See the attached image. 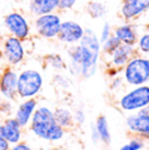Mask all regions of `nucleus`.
Instances as JSON below:
<instances>
[{
	"label": "nucleus",
	"mask_w": 149,
	"mask_h": 150,
	"mask_svg": "<svg viewBox=\"0 0 149 150\" xmlns=\"http://www.w3.org/2000/svg\"><path fill=\"white\" fill-rule=\"evenodd\" d=\"M81 62V77L90 79L98 71L99 59H101V42L92 29H85L84 37L77 43Z\"/></svg>",
	"instance_id": "1"
},
{
	"label": "nucleus",
	"mask_w": 149,
	"mask_h": 150,
	"mask_svg": "<svg viewBox=\"0 0 149 150\" xmlns=\"http://www.w3.org/2000/svg\"><path fill=\"white\" fill-rule=\"evenodd\" d=\"M45 85L43 73L37 68H24L17 76V99L37 98Z\"/></svg>",
	"instance_id": "2"
},
{
	"label": "nucleus",
	"mask_w": 149,
	"mask_h": 150,
	"mask_svg": "<svg viewBox=\"0 0 149 150\" xmlns=\"http://www.w3.org/2000/svg\"><path fill=\"white\" fill-rule=\"evenodd\" d=\"M120 76L130 88L149 83V56L136 54L120 69Z\"/></svg>",
	"instance_id": "3"
},
{
	"label": "nucleus",
	"mask_w": 149,
	"mask_h": 150,
	"mask_svg": "<svg viewBox=\"0 0 149 150\" xmlns=\"http://www.w3.org/2000/svg\"><path fill=\"white\" fill-rule=\"evenodd\" d=\"M149 106V83L139 86H131V89L126 90L118 99V107L123 112L140 111Z\"/></svg>",
	"instance_id": "4"
},
{
	"label": "nucleus",
	"mask_w": 149,
	"mask_h": 150,
	"mask_svg": "<svg viewBox=\"0 0 149 150\" xmlns=\"http://www.w3.org/2000/svg\"><path fill=\"white\" fill-rule=\"evenodd\" d=\"M62 21V14H60L59 11H56V12L35 16L33 20V24H31V28H33L34 33L39 38L53 41V39H56V37H58Z\"/></svg>",
	"instance_id": "5"
},
{
	"label": "nucleus",
	"mask_w": 149,
	"mask_h": 150,
	"mask_svg": "<svg viewBox=\"0 0 149 150\" xmlns=\"http://www.w3.org/2000/svg\"><path fill=\"white\" fill-rule=\"evenodd\" d=\"M55 117H54V110L50 108L48 106H39L35 108L31 120L29 123V131L33 136H35L39 140L46 141L47 134L50 132V129L55 124Z\"/></svg>",
	"instance_id": "6"
},
{
	"label": "nucleus",
	"mask_w": 149,
	"mask_h": 150,
	"mask_svg": "<svg viewBox=\"0 0 149 150\" xmlns=\"http://www.w3.org/2000/svg\"><path fill=\"white\" fill-rule=\"evenodd\" d=\"M3 24H4L8 35L16 37L24 42L30 39L33 28H31V22L25 13L20 12V11H12L4 16Z\"/></svg>",
	"instance_id": "7"
},
{
	"label": "nucleus",
	"mask_w": 149,
	"mask_h": 150,
	"mask_svg": "<svg viewBox=\"0 0 149 150\" xmlns=\"http://www.w3.org/2000/svg\"><path fill=\"white\" fill-rule=\"evenodd\" d=\"M3 55V60L9 67H18L26 59V48L25 42L12 35H7L3 38L1 46H0Z\"/></svg>",
	"instance_id": "8"
},
{
	"label": "nucleus",
	"mask_w": 149,
	"mask_h": 150,
	"mask_svg": "<svg viewBox=\"0 0 149 150\" xmlns=\"http://www.w3.org/2000/svg\"><path fill=\"white\" fill-rule=\"evenodd\" d=\"M126 127L133 136L149 140V108L130 114L126 117Z\"/></svg>",
	"instance_id": "9"
},
{
	"label": "nucleus",
	"mask_w": 149,
	"mask_h": 150,
	"mask_svg": "<svg viewBox=\"0 0 149 150\" xmlns=\"http://www.w3.org/2000/svg\"><path fill=\"white\" fill-rule=\"evenodd\" d=\"M85 28L74 20H63L56 39L67 46L77 45L84 37Z\"/></svg>",
	"instance_id": "10"
},
{
	"label": "nucleus",
	"mask_w": 149,
	"mask_h": 150,
	"mask_svg": "<svg viewBox=\"0 0 149 150\" xmlns=\"http://www.w3.org/2000/svg\"><path fill=\"white\" fill-rule=\"evenodd\" d=\"M17 76L18 71L7 65L0 72V94L7 100H17Z\"/></svg>",
	"instance_id": "11"
},
{
	"label": "nucleus",
	"mask_w": 149,
	"mask_h": 150,
	"mask_svg": "<svg viewBox=\"0 0 149 150\" xmlns=\"http://www.w3.org/2000/svg\"><path fill=\"white\" fill-rule=\"evenodd\" d=\"M119 12L124 21L133 22L149 12V0H122Z\"/></svg>",
	"instance_id": "12"
},
{
	"label": "nucleus",
	"mask_w": 149,
	"mask_h": 150,
	"mask_svg": "<svg viewBox=\"0 0 149 150\" xmlns=\"http://www.w3.org/2000/svg\"><path fill=\"white\" fill-rule=\"evenodd\" d=\"M136 52V48L133 45H124V43H120V46L116 48L115 51H113L110 55L106 56V63H107L109 68H115L120 71L132 56H135Z\"/></svg>",
	"instance_id": "13"
},
{
	"label": "nucleus",
	"mask_w": 149,
	"mask_h": 150,
	"mask_svg": "<svg viewBox=\"0 0 149 150\" xmlns=\"http://www.w3.org/2000/svg\"><path fill=\"white\" fill-rule=\"evenodd\" d=\"M37 107H38V100H37V98L20 99L18 105L15 107V111H13L12 116L20 123V125H21L22 128H28L30 120H31V116H33Z\"/></svg>",
	"instance_id": "14"
},
{
	"label": "nucleus",
	"mask_w": 149,
	"mask_h": 150,
	"mask_svg": "<svg viewBox=\"0 0 149 150\" xmlns=\"http://www.w3.org/2000/svg\"><path fill=\"white\" fill-rule=\"evenodd\" d=\"M24 129L25 128H22L13 116L4 117V120L1 122V137L5 138L11 145H13L22 141Z\"/></svg>",
	"instance_id": "15"
},
{
	"label": "nucleus",
	"mask_w": 149,
	"mask_h": 150,
	"mask_svg": "<svg viewBox=\"0 0 149 150\" xmlns=\"http://www.w3.org/2000/svg\"><path fill=\"white\" fill-rule=\"evenodd\" d=\"M113 34L119 39L120 43H124V45H133L137 41V37H139V31H137V26L133 22L126 21L123 24L118 25L113 29Z\"/></svg>",
	"instance_id": "16"
},
{
	"label": "nucleus",
	"mask_w": 149,
	"mask_h": 150,
	"mask_svg": "<svg viewBox=\"0 0 149 150\" xmlns=\"http://www.w3.org/2000/svg\"><path fill=\"white\" fill-rule=\"evenodd\" d=\"M28 11L33 17L56 12L58 11V0H29Z\"/></svg>",
	"instance_id": "17"
},
{
	"label": "nucleus",
	"mask_w": 149,
	"mask_h": 150,
	"mask_svg": "<svg viewBox=\"0 0 149 150\" xmlns=\"http://www.w3.org/2000/svg\"><path fill=\"white\" fill-rule=\"evenodd\" d=\"M54 117L55 122L59 124L60 127H63L64 129H70L74 125L73 124V115L72 110L65 106H59L54 110Z\"/></svg>",
	"instance_id": "18"
},
{
	"label": "nucleus",
	"mask_w": 149,
	"mask_h": 150,
	"mask_svg": "<svg viewBox=\"0 0 149 150\" xmlns=\"http://www.w3.org/2000/svg\"><path fill=\"white\" fill-rule=\"evenodd\" d=\"M94 128H96L97 133L99 136V141L105 145H110L111 144V131H110V125H109V120L107 117L104 115H99L96 119L94 123Z\"/></svg>",
	"instance_id": "19"
},
{
	"label": "nucleus",
	"mask_w": 149,
	"mask_h": 150,
	"mask_svg": "<svg viewBox=\"0 0 149 150\" xmlns=\"http://www.w3.org/2000/svg\"><path fill=\"white\" fill-rule=\"evenodd\" d=\"M87 11L88 14L92 17L93 20H99L104 18L107 13V7L104 1H99V0H90L87 5Z\"/></svg>",
	"instance_id": "20"
},
{
	"label": "nucleus",
	"mask_w": 149,
	"mask_h": 150,
	"mask_svg": "<svg viewBox=\"0 0 149 150\" xmlns=\"http://www.w3.org/2000/svg\"><path fill=\"white\" fill-rule=\"evenodd\" d=\"M45 64L55 72H64L67 68V62L60 54H48L45 56Z\"/></svg>",
	"instance_id": "21"
},
{
	"label": "nucleus",
	"mask_w": 149,
	"mask_h": 150,
	"mask_svg": "<svg viewBox=\"0 0 149 150\" xmlns=\"http://www.w3.org/2000/svg\"><path fill=\"white\" fill-rule=\"evenodd\" d=\"M135 48H136L137 54L149 56V30L148 29L139 34L137 41L135 43Z\"/></svg>",
	"instance_id": "22"
},
{
	"label": "nucleus",
	"mask_w": 149,
	"mask_h": 150,
	"mask_svg": "<svg viewBox=\"0 0 149 150\" xmlns=\"http://www.w3.org/2000/svg\"><path fill=\"white\" fill-rule=\"evenodd\" d=\"M120 46V42L119 39L116 38L115 35H110L106 41L101 42V51H102V55H105V56H107V55H110L113 51H115L116 48H118Z\"/></svg>",
	"instance_id": "23"
},
{
	"label": "nucleus",
	"mask_w": 149,
	"mask_h": 150,
	"mask_svg": "<svg viewBox=\"0 0 149 150\" xmlns=\"http://www.w3.org/2000/svg\"><path fill=\"white\" fill-rule=\"evenodd\" d=\"M65 136V129L63 128V127H60L58 123L54 124V127L50 129V132H48L47 134V138H46V141L47 142H59V141H62L63 138Z\"/></svg>",
	"instance_id": "24"
},
{
	"label": "nucleus",
	"mask_w": 149,
	"mask_h": 150,
	"mask_svg": "<svg viewBox=\"0 0 149 150\" xmlns=\"http://www.w3.org/2000/svg\"><path fill=\"white\" fill-rule=\"evenodd\" d=\"M53 81L56 85V88L62 89V90H68V89L71 88V85H72L71 79L67 76V74L63 73V72H56V73L54 74Z\"/></svg>",
	"instance_id": "25"
},
{
	"label": "nucleus",
	"mask_w": 149,
	"mask_h": 150,
	"mask_svg": "<svg viewBox=\"0 0 149 150\" xmlns=\"http://www.w3.org/2000/svg\"><path fill=\"white\" fill-rule=\"evenodd\" d=\"M126 148H127V150H143L145 148L144 138L135 136L133 138H131V140L126 144Z\"/></svg>",
	"instance_id": "26"
},
{
	"label": "nucleus",
	"mask_w": 149,
	"mask_h": 150,
	"mask_svg": "<svg viewBox=\"0 0 149 150\" xmlns=\"http://www.w3.org/2000/svg\"><path fill=\"white\" fill-rule=\"evenodd\" d=\"M15 107H16V106H15V100H7V99H4L1 108H0V115H3L4 117L12 116L13 111H15Z\"/></svg>",
	"instance_id": "27"
},
{
	"label": "nucleus",
	"mask_w": 149,
	"mask_h": 150,
	"mask_svg": "<svg viewBox=\"0 0 149 150\" xmlns=\"http://www.w3.org/2000/svg\"><path fill=\"white\" fill-rule=\"evenodd\" d=\"M79 0H58V11L59 12H68L72 11L77 5Z\"/></svg>",
	"instance_id": "28"
},
{
	"label": "nucleus",
	"mask_w": 149,
	"mask_h": 150,
	"mask_svg": "<svg viewBox=\"0 0 149 150\" xmlns=\"http://www.w3.org/2000/svg\"><path fill=\"white\" fill-rule=\"evenodd\" d=\"M72 115H73L74 125H81L87 120V114H85V111L82 108H76L74 111H72Z\"/></svg>",
	"instance_id": "29"
},
{
	"label": "nucleus",
	"mask_w": 149,
	"mask_h": 150,
	"mask_svg": "<svg viewBox=\"0 0 149 150\" xmlns=\"http://www.w3.org/2000/svg\"><path fill=\"white\" fill-rule=\"evenodd\" d=\"M126 83L124 81H123L122 76L120 74H118V76H114L110 79V90L113 91H119L123 89V86H124Z\"/></svg>",
	"instance_id": "30"
},
{
	"label": "nucleus",
	"mask_w": 149,
	"mask_h": 150,
	"mask_svg": "<svg viewBox=\"0 0 149 150\" xmlns=\"http://www.w3.org/2000/svg\"><path fill=\"white\" fill-rule=\"evenodd\" d=\"M110 35H113V26H111L109 22H105L102 25L101 30H99V34H98V38H99V42H104L109 38Z\"/></svg>",
	"instance_id": "31"
},
{
	"label": "nucleus",
	"mask_w": 149,
	"mask_h": 150,
	"mask_svg": "<svg viewBox=\"0 0 149 150\" xmlns=\"http://www.w3.org/2000/svg\"><path fill=\"white\" fill-rule=\"evenodd\" d=\"M9 150H33V148L28 142H25V141H20V142L11 145Z\"/></svg>",
	"instance_id": "32"
},
{
	"label": "nucleus",
	"mask_w": 149,
	"mask_h": 150,
	"mask_svg": "<svg viewBox=\"0 0 149 150\" xmlns=\"http://www.w3.org/2000/svg\"><path fill=\"white\" fill-rule=\"evenodd\" d=\"M9 149H11V144L5 138L0 136V150H9Z\"/></svg>",
	"instance_id": "33"
},
{
	"label": "nucleus",
	"mask_w": 149,
	"mask_h": 150,
	"mask_svg": "<svg viewBox=\"0 0 149 150\" xmlns=\"http://www.w3.org/2000/svg\"><path fill=\"white\" fill-rule=\"evenodd\" d=\"M90 138H92V141H93L94 144H98L99 142V136H98V133H97V131H96V128H94V127H92Z\"/></svg>",
	"instance_id": "34"
},
{
	"label": "nucleus",
	"mask_w": 149,
	"mask_h": 150,
	"mask_svg": "<svg viewBox=\"0 0 149 150\" xmlns=\"http://www.w3.org/2000/svg\"><path fill=\"white\" fill-rule=\"evenodd\" d=\"M3 102H4V98H3L1 94H0V108H1V106H3Z\"/></svg>",
	"instance_id": "35"
},
{
	"label": "nucleus",
	"mask_w": 149,
	"mask_h": 150,
	"mask_svg": "<svg viewBox=\"0 0 149 150\" xmlns=\"http://www.w3.org/2000/svg\"><path fill=\"white\" fill-rule=\"evenodd\" d=\"M119 150H127V148H126V145H123V146H122V148H120Z\"/></svg>",
	"instance_id": "36"
},
{
	"label": "nucleus",
	"mask_w": 149,
	"mask_h": 150,
	"mask_svg": "<svg viewBox=\"0 0 149 150\" xmlns=\"http://www.w3.org/2000/svg\"><path fill=\"white\" fill-rule=\"evenodd\" d=\"M0 136H1V122H0Z\"/></svg>",
	"instance_id": "37"
},
{
	"label": "nucleus",
	"mask_w": 149,
	"mask_h": 150,
	"mask_svg": "<svg viewBox=\"0 0 149 150\" xmlns=\"http://www.w3.org/2000/svg\"><path fill=\"white\" fill-rule=\"evenodd\" d=\"M38 150H48V149H38Z\"/></svg>",
	"instance_id": "38"
},
{
	"label": "nucleus",
	"mask_w": 149,
	"mask_h": 150,
	"mask_svg": "<svg viewBox=\"0 0 149 150\" xmlns=\"http://www.w3.org/2000/svg\"><path fill=\"white\" fill-rule=\"evenodd\" d=\"M147 29H148V30H149V25H148V28H147Z\"/></svg>",
	"instance_id": "39"
},
{
	"label": "nucleus",
	"mask_w": 149,
	"mask_h": 150,
	"mask_svg": "<svg viewBox=\"0 0 149 150\" xmlns=\"http://www.w3.org/2000/svg\"><path fill=\"white\" fill-rule=\"evenodd\" d=\"M148 108H149V106H148Z\"/></svg>",
	"instance_id": "40"
}]
</instances>
